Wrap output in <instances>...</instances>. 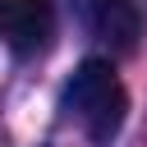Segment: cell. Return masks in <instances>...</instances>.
<instances>
[{
    "label": "cell",
    "instance_id": "cell-2",
    "mask_svg": "<svg viewBox=\"0 0 147 147\" xmlns=\"http://www.w3.org/2000/svg\"><path fill=\"white\" fill-rule=\"evenodd\" d=\"M55 37V0H0V41L14 55H41Z\"/></svg>",
    "mask_w": 147,
    "mask_h": 147
},
{
    "label": "cell",
    "instance_id": "cell-1",
    "mask_svg": "<svg viewBox=\"0 0 147 147\" xmlns=\"http://www.w3.org/2000/svg\"><path fill=\"white\" fill-rule=\"evenodd\" d=\"M64 110L83 124V133L96 142V147H110L124 129V115H129V92L115 74L110 60H83L74 69V78L64 83Z\"/></svg>",
    "mask_w": 147,
    "mask_h": 147
},
{
    "label": "cell",
    "instance_id": "cell-3",
    "mask_svg": "<svg viewBox=\"0 0 147 147\" xmlns=\"http://www.w3.org/2000/svg\"><path fill=\"white\" fill-rule=\"evenodd\" d=\"M83 23H87L92 37L110 41L115 51H133L138 32H142V18H138L133 0H83Z\"/></svg>",
    "mask_w": 147,
    "mask_h": 147
}]
</instances>
